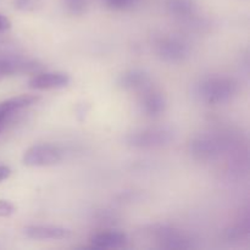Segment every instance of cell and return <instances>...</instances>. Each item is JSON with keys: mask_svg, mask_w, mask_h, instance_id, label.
<instances>
[{"mask_svg": "<svg viewBox=\"0 0 250 250\" xmlns=\"http://www.w3.org/2000/svg\"><path fill=\"white\" fill-rule=\"evenodd\" d=\"M65 158V150L60 146L50 143L36 144L27 149L22 161L29 167H46L59 164Z\"/></svg>", "mask_w": 250, "mask_h": 250, "instance_id": "obj_3", "label": "cell"}, {"mask_svg": "<svg viewBox=\"0 0 250 250\" xmlns=\"http://www.w3.org/2000/svg\"><path fill=\"white\" fill-rule=\"evenodd\" d=\"M66 7L72 14L81 15L84 12L85 7H87V2H85V0H66Z\"/></svg>", "mask_w": 250, "mask_h": 250, "instance_id": "obj_17", "label": "cell"}, {"mask_svg": "<svg viewBox=\"0 0 250 250\" xmlns=\"http://www.w3.org/2000/svg\"><path fill=\"white\" fill-rule=\"evenodd\" d=\"M34 67V63L28 61L14 60V59H0V77L14 75V73L23 72L27 68Z\"/></svg>", "mask_w": 250, "mask_h": 250, "instance_id": "obj_14", "label": "cell"}, {"mask_svg": "<svg viewBox=\"0 0 250 250\" xmlns=\"http://www.w3.org/2000/svg\"><path fill=\"white\" fill-rule=\"evenodd\" d=\"M173 137L175 134L168 128H148L128 134L126 143L134 149H156L168 146Z\"/></svg>", "mask_w": 250, "mask_h": 250, "instance_id": "obj_4", "label": "cell"}, {"mask_svg": "<svg viewBox=\"0 0 250 250\" xmlns=\"http://www.w3.org/2000/svg\"><path fill=\"white\" fill-rule=\"evenodd\" d=\"M139 105H141V110L144 115L149 117H158L165 111L166 99L160 92L149 88V89L142 92Z\"/></svg>", "mask_w": 250, "mask_h": 250, "instance_id": "obj_10", "label": "cell"}, {"mask_svg": "<svg viewBox=\"0 0 250 250\" xmlns=\"http://www.w3.org/2000/svg\"><path fill=\"white\" fill-rule=\"evenodd\" d=\"M120 88L129 92H144L151 88V78L146 71L134 68L121 73L117 80Z\"/></svg>", "mask_w": 250, "mask_h": 250, "instance_id": "obj_8", "label": "cell"}, {"mask_svg": "<svg viewBox=\"0 0 250 250\" xmlns=\"http://www.w3.org/2000/svg\"><path fill=\"white\" fill-rule=\"evenodd\" d=\"M10 27H11V22H10V20L7 19L6 16L0 14V32L7 31Z\"/></svg>", "mask_w": 250, "mask_h": 250, "instance_id": "obj_20", "label": "cell"}, {"mask_svg": "<svg viewBox=\"0 0 250 250\" xmlns=\"http://www.w3.org/2000/svg\"><path fill=\"white\" fill-rule=\"evenodd\" d=\"M70 76L63 72H44L33 76L29 80V88L36 90L60 89L70 84Z\"/></svg>", "mask_w": 250, "mask_h": 250, "instance_id": "obj_7", "label": "cell"}, {"mask_svg": "<svg viewBox=\"0 0 250 250\" xmlns=\"http://www.w3.org/2000/svg\"><path fill=\"white\" fill-rule=\"evenodd\" d=\"M156 54L165 62H182L190 55V44L178 36H165L156 42Z\"/></svg>", "mask_w": 250, "mask_h": 250, "instance_id": "obj_5", "label": "cell"}, {"mask_svg": "<svg viewBox=\"0 0 250 250\" xmlns=\"http://www.w3.org/2000/svg\"><path fill=\"white\" fill-rule=\"evenodd\" d=\"M16 208L9 200L0 199V217H9L15 214Z\"/></svg>", "mask_w": 250, "mask_h": 250, "instance_id": "obj_18", "label": "cell"}, {"mask_svg": "<svg viewBox=\"0 0 250 250\" xmlns=\"http://www.w3.org/2000/svg\"><path fill=\"white\" fill-rule=\"evenodd\" d=\"M231 144V139L225 134L202 133L190 141L189 151L197 160L210 161L220 158Z\"/></svg>", "mask_w": 250, "mask_h": 250, "instance_id": "obj_2", "label": "cell"}, {"mask_svg": "<svg viewBox=\"0 0 250 250\" xmlns=\"http://www.w3.org/2000/svg\"><path fill=\"white\" fill-rule=\"evenodd\" d=\"M23 231L28 238L36 241H46V239L60 241L71 237L70 229L60 226H50V225H32L24 227Z\"/></svg>", "mask_w": 250, "mask_h": 250, "instance_id": "obj_9", "label": "cell"}, {"mask_svg": "<svg viewBox=\"0 0 250 250\" xmlns=\"http://www.w3.org/2000/svg\"><path fill=\"white\" fill-rule=\"evenodd\" d=\"M127 236L124 232L119 231H106L94 233L89 238L92 247L97 249H112L121 248L127 243Z\"/></svg>", "mask_w": 250, "mask_h": 250, "instance_id": "obj_11", "label": "cell"}, {"mask_svg": "<svg viewBox=\"0 0 250 250\" xmlns=\"http://www.w3.org/2000/svg\"><path fill=\"white\" fill-rule=\"evenodd\" d=\"M238 93V82L229 76L215 75L203 78L195 85V94L209 105L229 103Z\"/></svg>", "mask_w": 250, "mask_h": 250, "instance_id": "obj_1", "label": "cell"}, {"mask_svg": "<svg viewBox=\"0 0 250 250\" xmlns=\"http://www.w3.org/2000/svg\"><path fill=\"white\" fill-rule=\"evenodd\" d=\"M42 5L41 0H15V7L20 11H36Z\"/></svg>", "mask_w": 250, "mask_h": 250, "instance_id": "obj_16", "label": "cell"}, {"mask_svg": "<svg viewBox=\"0 0 250 250\" xmlns=\"http://www.w3.org/2000/svg\"><path fill=\"white\" fill-rule=\"evenodd\" d=\"M137 0H104V4L109 9L116 10V11H122V10L131 9Z\"/></svg>", "mask_w": 250, "mask_h": 250, "instance_id": "obj_15", "label": "cell"}, {"mask_svg": "<svg viewBox=\"0 0 250 250\" xmlns=\"http://www.w3.org/2000/svg\"><path fill=\"white\" fill-rule=\"evenodd\" d=\"M166 9L176 19L186 20L194 16L197 4L194 0H166Z\"/></svg>", "mask_w": 250, "mask_h": 250, "instance_id": "obj_13", "label": "cell"}, {"mask_svg": "<svg viewBox=\"0 0 250 250\" xmlns=\"http://www.w3.org/2000/svg\"><path fill=\"white\" fill-rule=\"evenodd\" d=\"M156 242H159L164 249H190L193 248V242L187 234L182 233L172 227L161 226L154 231Z\"/></svg>", "mask_w": 250, "mask_h": 250, "instance_id": "obj_6", "label": "cell"}, {"mask_svg": "<svg viewBox=\"0 0 250 250\" xmlns=\"http://www.w3.org/2000/svg\"><path fill=\"white\" fill-rule=\"evenodd\" d=\"M4 126H5V122H0V133H1V131L4 129Z\"/></svg>", "mask_w": 250, "mask_h": 250, "instance_id": "obj_21", "label": "cell"}, {"mask_svg": "<svg viewBox=\"0 0 250 250\" xmlns=\"http://www.w3.org/2000/svg\"><path fill=\"white\" fill-rule=\"evenodd\" d=\"M10 176H11V168L9 166L0 165V182L4 180H7Z\"/></svg>", "mask_w": 250, "mask_h": 250, "instance_id": "obj_19", "label": "cell"}, {"mask_svg": "<svg viewBox=\"0 0 250 250\" xmlns=\"http://www.w3.org/2000/svg\"><path fill=\"white\" fill-rule=\"evenodd\" d=\"M38 100L39 97L37 95L23 94L0 103V122H6V120L14 115V112L36 104Z\"/></svg>", "mask_w": 250, "mask_h": 250, "instance_id": "obj_12", "label": "cell"}]
</instances>
